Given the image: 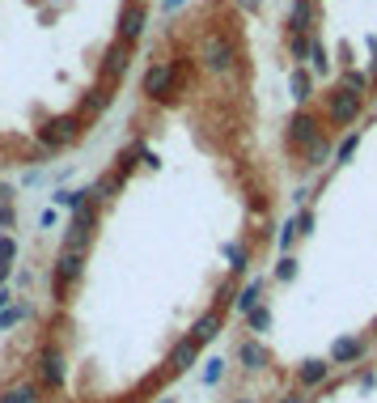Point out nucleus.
<instances>
[{
  "label": "nucleus",
  "mask_w": 377,
  "mask_h": 403,
  "mask_svg": "<svg viewBox=\"0 0 377 403\" xmlns=\"http://www.w3.org/2000/svg\"><path fill=\"white\" fill-rule=\"evenodd\" d=\"M187 81V64L183 60H165V64H153L148 68V77H144V94L153 98V102H165L170 94H179V85Z\"/></svg>",
  "instance_id": "nucleus-1"
},
{
  "label": "nucleus",
  "mask_w": 377,
  "mask_h": 403,
  "mask_svg": "<svg viewBox=\"0 0 377 403\" xmlns=\"http://www.w3.org/2000/svg\"><path fill=\"white\" fill-rule=\"evenodd\" d=\"M81 136H85V119L81 115H60V119L47 123V128H38L43 149H64L72 140H81Z\"/></svg>",
  "instance_id": "nucleus-2"
},
{
  "label": "nucleus",
  "mask_w": 377,
  "mask_h": 403,
  "mask_svg": "<svg viewBox=\"0 0 377 403\" xmlns=\"http://www.w3.org/2000/svg\"><path fill=\"white\" fill-rule=\"evenodd\" d=\"M93 221H98V204H93V199H85V204L72 213V230H68V250H72V255H81V250L89 246Z\"/></svg>",
  "instance_id": "nucleus-3"
},
{
  "label": "nucleus",
  "mask_w": 377,
  "mask_h": 403,
  "mask_svg": "<svg viewBox=\"0 0 377 403\" xmlns=\"http://www.w3.org/2000/svg\"><path fill=\"white\" fill-rule=\"evenodd\" d=\"M356 115H361V94L335 89L331 98H326V123H331V128H343V123H352Z\"/></svg>",
  "instance_id": "nucleus-4"
},
{
  "label": "nucleus",
  "mask_w": 377,
  "mask_h": 403,
  "mask_svg": "<svg viewBox=\"0 0 377 403\" xmlns=\"http://www.w3.org/2000/svg\"><path fill=\"white\" fill-rule=\"evenodd\" d=\"M322 140H326V132H322V123L314 115H297L293 119V128H288V144L293 149H306V153H310V149L322 144Z\"/></svg>",
  "instance_id": "nucleus-5"
},
{
  "label": "nucleus",
  "mask_w": 377,
  "mask_h": 403,
  "mask_svg": "<svg viewBox=\"0 0 377 403\" xmlns=\"http://www.w3.org/2000/svg\"><path fill=\"white\" fill-rule=\"evenodd\" d=\"M233 60H238V56H233V43L225 39L220 30H216V34H208V43H204V64H208L212 72H229V68H233Z\"/></svg>",
  "instance_id": "nucleus-6"
},
{
  "label": "nucleus",
  "mask_w": 377,
  "mask_h": 403,
  "mask_svg": "<svg viewBox=\"0 0 377 403\" xmlns=\"http://www.w3.org/2000/svg\"><path fill=\"white\" fill-rule=\"evenodd\" d=\"M144 0H128V5H123V13H119V43H136L140 34H144Z\"/></svg>",
  "instance_id": "nucleus-7"
},
{
  "label": "nucleus",
  "mask_w": 377,
  "mask_h": 403,
  "mask_svg": "<svg viewBox=\"0 0 377 403\" xmlns=\"http://www.w3.org/2000/svg\"><path fill=\"white\" fill-rule=\"evenodd\" d=\"M128 60H132V47L128 43H115L111 52H106V64H102V85L106 89H115V81L128 72Z\"/></svg>",
  "instance_id": "nucleus-8"
},
{
  "label": "nucleus",
  "mask_w": 377,
  "mask_h": 403,
  "mask_svg": "<svg viewBox=\"0 0 377 403\" xmlns=\"http://www.w3.org/2000/svg\"><path fill=\"white\" fill-rule=\"evenodd\" d=\"M106 107H111V89H106V85H98V89L85 98V102H81V119H98Z\"/></svg>",
  "instance_id": "nucleus-9"
},
{
  "label": "nucleus",
  "mask_w": 377,
  "mask_h": 403,
  "mask_svg": "<svg viewBox=\"0 0 377 403\" xmlns=\"http://www.w3.org/2000/svg\"><path fill=\"white\" fill-rule=\"evenodd\" d=\"M310 13H314V9H310V0H297V9H293V30H297V34H306V30H310Z\"/></svg>",
  "instance_id": "nucleus-10"
},
{
  "label": "nucleus",
  "mask_w": 377,
  "mask_h": 403,
  "mask_svg": "<svg viewBox=\"0 0 377 403\" xmlns=\"http://www.w3.org/2000/svg\"><path fill=\"white\" fill-rule=\"evenodd\" d=\"M293 94H297V98H310V94H314V81H310V72H306V68H297V72H293Z\"/></svg>",
  "instance_id": "nucleus-11"
},
{
  "label": "nucleus",
  "mask_w": 377,
  "mask_h": 403,
  "mask_svg": "<svg viewBox=\"0 0 377 403\" xmlns=\"http://www.w3.org/2000/svg\"><path fill=\"white\" fill-rule=\"evenodd\" d=\"M310 52H314V39L310 34H293V56L297 60H310Z\"/></svg>",
  "instance_id": "nucleus-12"
},
{
  "label": "nucleus",
  "mask_w": 377,
  "mask_h": 403,
  "mask_svg": "<svg viewBox=\"0 0 377 403\" xmlns=\"http://www.w3.org/2000/svg\"><path fill=\"white\" fill-rule=\"evenodd\" d=\"M365 77H361V72H343V81H339V89H352V94H365Z\"/></svg>",
  "instance_id": "nucleus-13"
},
{
  "label": "nucleus",
  "mask_w": 377,
  "mask_h": 403,
  "mask_svg": "<svg viewBox=\"0 0 377 403\" xmlns=\"http://www.w3.org/2000/svg\"><path fill=\"white\" fill-rule=\"evenodd\" d=\"M13 255H17V246H13V238H0V263H13Z\"/></svg>",
  "instance_id": "nucleus-14"
},
{
  "label": "nucleus",
  "mask_w": 377,
  "mask_h": 403,
  "mask_svg": "<svg viewBox=\"0 0 377 403\" xmlns=\"http://www.w3.org/2000/svg\"><path fill=\"white\" fill-rule=\"evenodd\" d=\"M293 272H297V263H293V259H280V268H275V281H293Z\"/></svg>",
  "instance_id": "nucleus-15"
},
{
  "label": "nucleus",
  "mask_w": 377,
  "mask_h": 403,
  "mask_svg": "<svg viewBox=\"0 0 377 403\" xmlns=\"http://www.w3.org/2000/svg\"><path fill=\"white\" fill-rule=\"evenodd\" d=\"M0 225H5V230L13 225V208H9V199H0Z\"/></svg>",
  "instance_id": "nucleus-16"
},
{
  "label": "nucleus",
  "mask_w": 377,
  "mask_h": 403,
  "mask_svg": "<svg viewBox=\"0 0 377 403\" xmlns=\"http://www.w3.org/2000/svg\"><path fill=\"white\" fill-rule=\"evenodd\" d=\"M242 5H246V9H255V5H259V0H242Z\"/></svg>",
  "instance_id": "nucleus-17"
},
{
  "label": "nucleus",
  "mask_w": 377,
  "mask_h": 403,
  "mask_svg": "<svg viewBox=\"0 0 377 403\" xmlns=\"http://www.w3.org/2000/svg\"><path fill=\"white\" fill-rule=\"evenodd\" d=\"M373 81H377V64H373Z\"/></svg>",
  "instance_id": "nucleus-18"
}]
</instances>
